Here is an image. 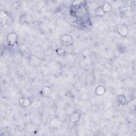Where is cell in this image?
Wrapping results in <instances>:
<instances>
[{"label": "cell", "instance_id": "cell-14", "mask_svg": "<svg viewBox=\"0 0 136 136\" xmlns=\"http://www.w3.org/2000/svg\"><path fill=\"white\" fill-rule=\"evenodd\" d=\"M129 107H130L131 109H134L135 108V100H131L128 103Z\"/></svg>", "mask_w": 136, "mask_h": 136}, {"label": "cell", "instance_id": "cell-4", "mask_svg": "<svg viewBox=\"0 0 136 136\" xmlns=\"http://www.w3.org/2000/svg\"><path fill=\"white\" fill-rule=\"evenodd\" d=\"M80 114L78 112H75L73 113H72L70 117V121L72 123L77 122L80 119Z\"/></svg>", "mask_w": 136, "mask_h": 136}, {"label": "cell", "instance_id": "cell-15", "mask_svg": "<svg viewBox=\"0 0 136 136\" xmlns=\"http://www.w3.org/2000/svg\"><path fill=\"white\" fill-rule=\"evenodd\" d=\"M57 53H58V54L59 55H63L64 54H65V53L66 52V51L65 50L62 49H58L57 50Z\"/></svg>", "mask_w": 136, "mask_h": 136}, {"label": "cell", "instance_id": "cell-2", "mask_svg": "<svg viewBox=\"0 0 136 136\" xmlns=\"http://www.w3.org/2000/svg\"><path fill=\"white\" fill-rule=\"evenodd\" d=\"M7 42L10 45H13L17 41V35L14 33H11L7 35Z\"/></svg>", "mask_w": 136, "mask_h": 136}, {"label": "cell", "instance_id": "cell-1", "mask_svg": "<svg viewBox=\"0 0 136 136\" xmlns=\"http://www.w3.org/2000/svg\"><path fill=\"white\" fill-rule=\"evenodd\" d=\"M61 42L63 45L68 46L72 44L73 40L72 37L68 35H64L61 37Z\"/></svg>", "mask_w": 136, "mask_h": 136}, {"label": "cell", "instance_id": "cell-5", "mask_svg": "<svg viewBox=\"0 0 136 136\" xmlns=\"http://www.w3.org/2000/svg\"><path fill=\"white\" fill-rule=\"evenodd\" d=\"M40 62V60L38 58L36 57V56L33 55L31 56L29 60V63L31 66H36L39 65Z\"/></svg>", "mask_w": 136, "mask_h": 136}, {"label": "cell", "instance_id": "cell-11", "mask_svg": "<svg viewBox=\"0 0 136 136\" xmlns=\"http://www.w3.org/2000/svg\"><path fill=\"white\" fill-rule=\"evenodd\" d=\"M7 17H8V15L5 12L1 11V14H0V17H1V22L2 23L3 21H4L5 22H6Z\"/></svg>", "mask_w": 136, "mask_h": 136}, {"label": "cell", "instance_id": "cell-8", "mask_svg": "<svg viewBox=\"0 0 136 136\" xmlns=\"http://www.w3.org/2000/svg\"><path fill=\"white\" fill-rule=\"evenodd\" d=\"M96 93L98 95H103L105 92V87L102 86H98L96 88L95 90Z\"/></svg>", "mask_w": 136, "mask_h": 136}, {"label": "cell", "instance_id": "cell-13", "mask_svg": "<svg viewBox=\"0 0 136 136\" xmlns=\"http://www.w3.org/2000/svg\"><path fill=\"white\" fill-rule=\"evenodd\" d=\"M118 101L120 103H121L122 105H125L126 103V99L125 97L123 95H120L118 98Z\"/></svg>", "mask_w": 136, "mask_h": 136}, {"label": "cell", "instance_id": "cell-6", "mask_svg": "<svg viewBox=\"0 0 136 136\" xmlns=\"http://www.w3.org/2000/svg\"><path fill=\"white\" fill-rule=\"evenodd\" d=\"M19 103L22 107H27L30 104V101L27 98L21 97L19 100Z\"/></svg>", "mask_w": 136, "mask_h": 136}, {"label": "cell", "instance_id": "cell-10", "mask_svg": "<svg viewBox=\"0 0 136 136\" xmlns=\"http://www.w3.org/2000/svg\"><path fill=\"white\" fill-rule=\"evenodd\" d=\"M102 7L103 10L105 12H109L111 10V5L109 3H104V4L103 6Z\"/></svg>", "mask_w": 136, "mask_h": 136}, {"label": "cell", "instance_id": "cell-9", "mask_svg": "<svg viewBox=\"0 0 136 136\" xmlns=\"http://www.w3.org/2000/svg\"><path fill=\"white\" fill-rule=\"evenodd\" d=\"M105 12L102 9V6L97 7L95 10V14L98 17H103L105 15Z\"/></svg>", "mask_w": 136, "mask_h": 136}, {"label": "cell", "instance_id": "cell-3", "mask_svg": "<svg viewBox=\"0 0 136 136\" xmlns=\"http://www.w3.org/2000/svg\"><path fill=\"white\" fill-rule=\"evenodd\" d=\"M117 31L120 35H121V36H126L128 34V28L125 25H120L118 27Z\"/></svg>", "mask_w": 136, "mask_h": 136}, {"label": "cell", "instance_id": "cell-12", "mask_svg": "<svg viewBox=\"0 0 136 136\" xmlns=\"http://www.w3.org/2000/svg\"><path fill=\"white\" fill-rule=\"evenodd\" d=\"M60 122L58 119H54L51 122V125L54 128H57L58 126H60Z\"/></svg>", "mask_w": 136, "mask_h": 136}, {"label": "cell", "instance_id": "cell-7", "mask_svg": "<svg viewBox=\"0 0 136 136\" xmlns=\"http://www.w3.org/2000/svg\"><path fill=\"white\" fill-rule=\"evenodd\" d=\"M52 93V90L49 87H45L42 90V95L45 97H49Z\"/></svg>", "mask_w": 136, "mask_h": 136}]
</instances>
